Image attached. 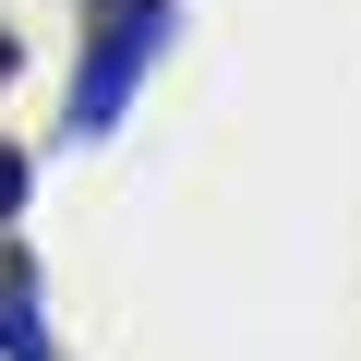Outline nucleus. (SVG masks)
<instances>
[{
    "label": "nucleus",
    "instance_id": "7ed1b4c3",
    "mask_svg": "<svg viewBox=\"0 0 361 361\" xmlns=\"http://www.w3.org/2000/svg\"><path fill=\"white\" fill-rule=\"evenodd\" d=\"M13 205H25V157L0 145V217H13Z\"/></svg>",
    "mask_w": 361,
    "mask_h": 361
},
{
    "label": "nucleus",
    "instance_id": "f257e3e1",
    "mask_svg": "<svg viewBox=\"0 0 361 361\" xmlns=\"http://www.w3.org/2000/svg\"><path fill=\"white\" fill-rule=\"evenodd\" d=\"M169 0H85V61H73V145H97V133H121V109H133V85H145V61L169 49Z\"/></svg>",
    "mask_w": 361,
    "mask_h": 361
},
{
    "label": "nucleus",
    "instance_id": "f03ea898",
    "mask_svg": "<svg viewBox=\"0 0 361 361\" xmlns=\"http://www.w3.org/2000/svg\"><path fill=\"white\" fill-rule=\"evenodd\" d=\"M0 361H49V313H37V265L0 253Z\"/></svg>",
    "mask_w": 361,
    "mask_h": 361
}]
</instances>
